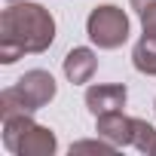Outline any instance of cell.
<instances>
[{
  "label": "cell",
  "mask_w": 156,
  "mask_h": 156,
  "mask_svg": "<svg viewBox=\"0 0 156 156\" xmlns=\"http://www.w3.org/2000/svg\"><path fill=\"white\" fill-rule=\"evenodd\" d=\"M132 61H135V67H138L141 73L156 76V37L144 34V37L135 43V49H132Z\"/></svg>",
  "instance_id": "cell-8"
},
{
  "label": "cell",
  "mask_w": 156,
  "mask_h": 156,
  "mask_svg": "<svg viewBox=\"0 0 156 156\" xmlns=\"http://www.w3.org/2000/svg\"><path fill=\"white\" fill-rule=\"evenodd\" d=\"M86 107H89L92 116L122 110L126 107V86H116V83H95V86H89L86 89Z\"/></svg>",
  "instance_id": "cell-5"
},
{
  "label": "cell",
  "mask_w": 156,
  "mask_h": 156,
  "mask_svg": "<svg viewBox=\"0 0 156 156\" xmlns=\"http://www.w3.org/2000/svg\"><path fill=\"white\" fill-rule=\"evenodd\" d=\"M86 31L98 49H116L129 40V16L119 6H95L89 12Z\"/></svg>",
  "instance_id": "cell-4"
},
{
  "label": "cell",
  "mask_w": 156,
  "mask_h": 156,
  "mask_svg": "<svg viewBox=\"0 0 156 156\" xmlns=\"http://www.w3.org/2000/svg\"><path fill=\"white\" fill-rule=\"evenodd\" d=\"M153 107H156V104H153Z\"/></svg>",
  "instance_id": "cell-15"
},
{
  "label": "cell",
  "mask_w": 156,
  "mask_h": 156,
  "mask_svg": "<svg viewBox=\"0 0 156 156\" xmlns=\"http://www.w3.org/2000/svg\"><path fill=\"white\" fill-rule=\"evenodd\" d=\"M141 25H144V34H150V37H156V0L153 3H147L141 12Z\"/></svg>",
  "instance_id": "cell-11"
},
{
  "label": "cell",
  "mask_w": 156,
  "mask_h": 156,
  "mask_svg": "<svg viewBox=\"0 0 156 156\" xmlns=\"http://www.w3.org/2000/svg\"><path fill=\"white\" fill-rule=\"evenodd\" d=\"M55 98V80L46 70H28L22 80L9 89L0 92V116H22V113H34L43 104H49Z\"/></svg>",
  "instance_id": "cell-2"
},
{
  "label": "cell",
  "mask_w": 156,
  "mask_h": 156,
  "mask_svg": "<svg viewBox=\"0 0 156 156\" xmlns=\"http://www.w3.org/2000/svg\"><path fill=\"white\" fill-rule=\"evenodd\" d=\"M113 147L116 144H104V141H80V144H73L70 147V153H113Z\"/></svg>",
  "instance_id": "cell-10"
},
{
  "label": "cell",
  "mask_w": 156,
  "mask_h": 156,
  "mask_svg": "<svg viewBox=\"0 0 156 156\" xmlns=\"http://www.w3.org/2000/svg\"><path fill=\"white\" fill-rule=\"evenodd\" d=\"M9 3H16V0H9Z\"/></svg>",
  "instance_id": "cell-13"
},
{
  "label": "cell",
  "mask_w": 156,
  "mask_h": 156,
  "mask_svg": "<svg viewBox=\"0 0 156 156\" xmlns=\"http://www.w3.org/2000/svg\"><path fill=\"white\" fill-rule=\"evenodd\" d=\"M147 3H153V0H132V6H135V9H138V12H141V9H144V6H147Z\"/></svg>",
  "instance_id": "cell-12"
},
{
  "label": "cell",
  "mask_w": 156,
  "mask_h": 156,
  "mask_svg": "<svg viewBox=\"0 0 156 156\" xmlns=\"http://www.w3.org/2000/svg\"><path fill=\"white\" fill-rule=\"evenodd\" d=\"M95 70H98V58L86 46H76L64 55V76L70 83H89L95 76Z\"/></svg>",
  "instance_id": "cell-7"
},
{
  "label": "cell",
  "mask_w": 156,
  "mask_h": 156,
  "mask_svg": "<svg viewBox=\"0 0 156 156\" xmlns=\"http://www.w3.org/2000/svg\"><path fill=\"white\" fill-rule=\"evenodd\" d=\"M55 40V19L46 6L16 0L0 19V61L12 64L25 52H46Z\"/></svg>",
  "instance_id": "cell-1"
},
{
  "label": "cell",
  "mask_w": 156,
  "mask_h": 156,
  "mask_svg": "<svg viewBox=\"0 0 156 156\" xmlns=\"http://www.w3.org/2000/svg\"><path fill=\"white\" fill-rule=\"evenodd\" d=\"M98 119V135L116 147L122 144H132V135H135V116H126L122 110H113V113H101L95 116Z\"/></svg>",
  "instance_id": "cell-6"
},
{
  "label": "cell",
  "mask_w": 156,
  "mask_h": 156,
  "mask_svg": "<svg viewBox=\"0 0 156 156\" xmlns=\"http://www.w3.org/2000/svg\"><path fill=\"white\" fill-rule=\"evenodd\" d=\"M153 153H156V147H153Z\"/></svg>",
  "instance_id": "cell-14"
},
{
  "label": "cell",
  "mask_w": 156,
  "mask_h": 156,
  "mask_svg": "<svg viewBox=\"0 0 156 156\" xmlns=\"http://www.w3.org/2000/svg\"><path fill=\"white\" fill-rule=\"evenodd\" d=\"M3 144L16 156H52L55 153V135L46 126H37L31 113L3 119Z\"/></svg>",
  "instance_id": "cell-3"
},
{
  "label": "cell",
  "mask_w": 156,
  "mask_h": 156,
  "mask_svg": "<svg viewBox=\"0 0 156 156\" xmlns=\"http://www.w3.org/2000/svg\"><path fill=\"white\" fill-rule=\"evenodd\" d=\"M132 147H138L141 153H153V147H156V129H153L147 119H135Z\"/></svg>",
  "instance_id": "cell-9"
}]
</instances>
